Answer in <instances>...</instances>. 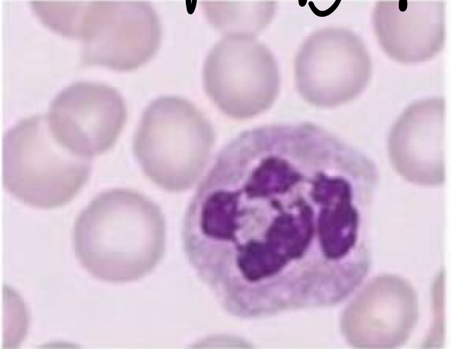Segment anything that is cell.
Returning a JSON list of instances; mask_svg holds the SVG:
<instances>
[{
	"label": "cell",
	"mask_w": 451,
	"mask_h": 349,
	"mask_svg": "<svg viewBox=\"0 0 451 349\" xmlns=\"http://www.w3.org/2000/svg\"><path fill=\"white\" fill-rule=\"evenodd\" d=\"M165 221L154 201L134 190L114 188L96 195L74 223L76 255L102 278L142 275L160 260Z\"/></svg>",
	"instance_id": "1"
},
{
	"label": "cell",
	"mask_w": 451,
	"mask_h": 349,
	"mask_svg": "<svg viewBox=\"0 0 451 349\" xmlns=\"http://www.w3.org/2000/svg\"><path fill=\"white\" fill-rule=\"evenodd\" d=\"M215 142L213 126L188 99L164 96L144 111L133 149L144 174L168 191L191 188L201 175Z\"/></svg>",
	"instance_id": "2"
},
{
	"label": "cell",
	"mask_w": 451,
	"mask_h": 349,
	"mask_svg": "<svg viewBox=\"0 0 451 349\" xmlns=\"http://www.w3.org/2000/svg\"><path fill=\"white\" fill-rule=\"evenodd\" d=\"M91 159L59 142L46 116L31 117L5 135L4 186L25 205L45 209L60 207L74 198L87 183Z\"/></svg>",
	"instance_id": "3"
},
{
	"label": "cell",
	"mask_w": 451,
	"mask_h": 349,
	"mask_svg": "<svg viewBox=\"0 0 451 349\" xmlns=\"http://www.w3.org/2000/svg\"><path fill=\"white\" fill-rule=\"evenodd\" d=\"M203 82L207 95L224 114L246 119L268 110L280 89L276 60L255 35L226 33L204 62Z\"/></svg>",
	"instance_id": "4"
},
{
	"label": "cell",
	"mask_w": 451,
	"mask_h": 349,
	"mask_svg": "<svg viewBox=\"0 0 451 349\" xmlns=\"http://www.w3.org/2000/svg\"><path fill=\"white\" fill-rule=\"evenodd\" d=\"M79 38L89 65L121 72L144 65L158 50L161 31L158 16L147 2H85Z\"/></svg>",
	"instance_id": "5"
},
{
	"label": "cell",
	"mask_w": 451,
	"mask_h": 349,
	"mask_svg": "<svg viewBox=\"0 0 451 349\" xmlns=\"http://www.w3.org/2000/svg\"><path fill=\"white\" fill-rule=\"evenodd\" d=\"M366 55L351 32L325 28L312 33L295 60L296 87L308 103L333 107L358 95L368 80Z\"/></svg>",
	"instance_id": "6"
},
{
	"label": "cell",
	"mask_w": 451,
	"mask_h": 349,
	"mask_svg": "<svg viewBox=\"0 0 451 349\" xmlns=\"http://www.w3.org/2000/svg\"><path fill=\"white\" fill-rule=\"evenodd\" d=\"M127 116L125 102L117 90L92 82L76 83L65 89L53 99L46 116L59 142L90 159L114 145Z\"/></svg>",
	"instance_id": "7"
},
{
	"label": "cell",
	"mask_w": 451,
	"mask_h": 349,
	"mask_svg": "<svg viewBox=\"0 0 451 349\" xmlns=\"http://www.w3.org/2000/svg\"><path fill=\"white\" fill-rule=\"evenodd\" d=\"M415 105L403 114L389 139L391 159L398 170L412 181L438 183L443 179L442 103Z\"/></svg>",
	"instance_id": "8"
},
{
	"label": "cell",
	"mask_w": 451,
	"mask_h": 349,
	"mask_svg": "<svg viewBox=\"0 0 451 349\" xmlns=\"http://www.w3.org/2000/svg\"><path fill=\"white\" fill-rule=\"evenodd\" d=\"M360 296L352 308L362 314L364 345L388 348L404 342L417 317L412 288L400 278L385 276L374 280Z\"/></svg>",
	"instance_id": "9"
}]
</instances>
